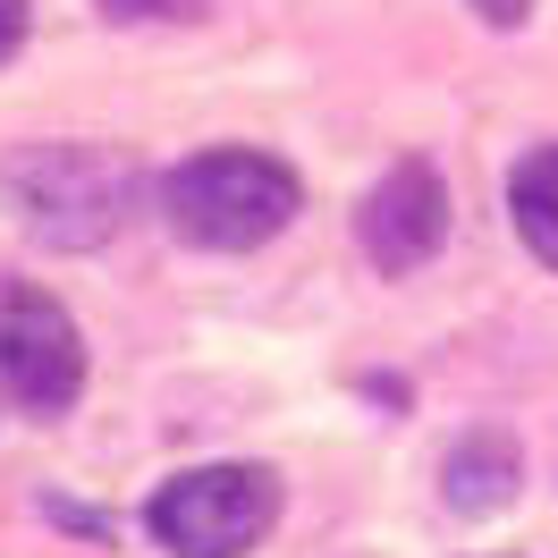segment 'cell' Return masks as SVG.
<instances>
[{"instance_id":"1","label":"cell","mask_w":558,"mask_h":558,"mask_svg":"<svg viewBox=\"0 0 558 558\" xmlns=\"http://www.w3.org/2000/svg\"><path fill=\"white\" fill-rule=\"evenodd\" d=\"M0 204L17 211V229L60 254H94L128 229L136 211V161L110 144H17L0 161Z\"/></svg>"},{"instance_id":"2","label":"cell","mask_w":558,"mask_h":558,"mask_svg":"<svg viewBox=\"0 0 558 558\" xmlns=\"http://www.w3.org/2000/svg\"><path fill=\"white\" fill-rule=\"evenodd\" d=\"M305 204V186L288 161L271 153H245V144H220V153H195L161 178V220H170L178 245H204V254H254L271 245Z\"/></svg>"},{"instance_id":"3","label":"cell","mask_w":558,"mask_h":558,"mask_svg":"<svg viewBox=\"0 0 558 558\" xmlns=\"http://www.w3.org/2000/svg\"><path fill=\"white\" fill-rule=\"evenodd\" d=\"M279 524V474L271 465H195L153 490L144 533L170 558H245Z\"/></svg>"},{"instance_id":"4","label":"cell","mask_w":558,"mask_h":558,"mask_svg":"<svg viewBox=\"0 0 558 558\" xmlns=\"http://www.w3.org/2000/svg\"><path fill=\"white\" fill-rule=\"evenodd\" d=\"M85 389V339L69 305L35 279H0V398L35 423H60Z\"/></svg>"},{"instance_id":"5","label":"cell","mask_w":558,"mask_h":558,"mask_svg":"<svg viewBox=\"0 0 558 558\" xmlns=\"http://www.w3.org/2000/svg\"><path fill=\"white\" fill-rule=\"evenodd\" d=\"M440 238H449V186H440V170H432V161L381 170V186H373L364 211H355L364 263L381 279H407V271H423V263L440 254Z\"/></svg>"},{"instance_id":"6","label":"cell","mask_w":558,"mask_h":558,"mask_svg":"<svg viewBox=\"0 0 558 558\" xmlns=\"http://www.w3.org/2000/svg\"><path fill=\"white\" fill-rule=\"evenodd\" d=\"M517 483H524V457L508 432H465L449 449V465H440V490H449L457 517H499L517 499Z\"/></svg>"},{"instance_id":"7","label":"cell","mask_w":558,"mask_h":558,"mask_svg":"<svg viewBox=\"0 0 558 558\" xmlns=\"http://www.w3.org/2000/svg\"><path fill=\"white\" fill-rule=\"evenodd\" d=\"M508 211H517V238L558 271V144L524 153L517 178H508Z\"/></svg>"},{"instance_id":"8","label":"cell","mask_w":558,"mask_h":558,"mask_svg":"<svg viewBox=\"0 0 558 558\" xmlns=\"http://www.w3.org/2000/svg\"><path fill=\"white\" fill-rule=\"evenodd\" d=\"M110 26H170V17H204V0H94Z\"/></svg>"},{"instance_id":"9","label":"cell","mask_w":558,"mask_h":558,"mask_svg":"<svg viewBox=\"0 0 558 558\" xmlns=\"http://www.w3.org/2000/svg\"><path fill=\"white\" fill-rule=\"evenodd\" d=\"M465 9H474L483 26H524V17H533V0H465Z\"/></svg>"},{"instance_id":"10","label":"cell","mask_w":558,"mask_h":558,"mask_svg":"<svg viewBox=\"0 0 558 558\" xmlns=\"http://www.w3.org/2000/svg\"><path fill=\"white\" fill-rule=\"evenodd\" d=\"M17 43H26V0H0V60H17Z\"/></svg>"}]
</instances>
